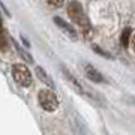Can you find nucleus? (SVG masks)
I'll use <instances>...</instances> for the list:
<instances>
[{"label":"nucleus","instance_id":"obj_1","mask_svg":"<svg viewBox=\"0 0 135 135\" xmlns=\"http://www.w3.org/2000/svg\"><path fill=\"white\" fill-rule=\"evenodd\" d=\"M68 14H69L71 20H72L75 24H78L83 30H84V33H86V36H87V32L90 30V21H89V18H87L86 14H84L83 6L80 5L78 2H71L69 6H68Z\"/></svg>","mask_w":135,"mask_h":135},{"label":"nucleus","instance_id":"obj_2","mask_svg":"<svg viewBox=\"0 0 135 135\" xmlns=\"http://www.w3.org/2000/svg\"><path fill=\"white\" fill-rule=\"evenodd\" d=\"M38 101H39L41 108L45 110L47 113H54L59 108V99L54 95V92H51V90H47V89L41 90L38 93Z\"/></svg>","mask_w":135,"mask_h":135},{"label":"nucleus","instance_id":"obj_3","mask_svg":"<svg viewBox=\"0 0 135 135\" xmlns=\"http://www.w3.org/2000/svg\"><path fill=\"white\" fill-rule=\"evenodd\" d=\"M12 78L14 81L21 87H30L32 86V74H30L29 68L17 63L12 66Z\"/></svg>","mask_w":135,"mask_h":135},{"label":"nucleus","instance_id":"obj_4","mask_svg":"<svg viewBox=\"0 0 135 135\" xmlns=\"http://www.w3.org/2000/svg\"><path fill=\"white\" fill-rule=\"evenodd\" d=\"M83 69H84V72H86V77L90 80V81L93 83H98V84H101V83H105V78H104V75H102L99 71H98L95 66H92V65H84L83 66Z\"/></svg>","mask_w":135,"mask_h":135},{"label":"nucleus","instance_id":"obj_5","mask_svg":"<svg viewBox=\"0 0 135 135\" xmlns=\"http://www.w3.org/2000/svg\"><path fill=\"white\" fill-rule=\"evenodd\" d=\"M54 23L57 24L59 29L62 30V32H65V35H68L71 39H74V41L77 39V30L74 29L71 24H68L65 20H62L60 17H54Z\"/></svg>","mask_w":135,"mask_h":135},{"label":"nucleus","instance_id":"obj_6","mask_svg":"<svg viewBox=\"0 0 135 135\" xmlns=\"http://www.w3.org/2000/svg\"><path fill=\"white\" fill-rule=\"evenodd\" d=\"M35 72H36L38 78H39V80H41V81L44 83V84H47L48 87H54V81L51 80V77H50V74L47 72V71H45L44 68H39V66H38V68H36V71H35Z\"/></svg>","mask_w":135,"mask_h":135},{"label":"nucleus","instance_id":"obj_7","mask_svg":"<svg viewBox=\"0 0 135 135\" xmlns=\"http://www.w3.org/2000/svg\"><path fill=\"white\" fill-rule=\"evenodd\" d=\"M63 72H65V75H66V77H68V80H69V81H71V83H72V84H74V89H75V90H78V92L81 93V95H84V90H83L81 84H80V83H78L77 80H75V78H74L72 75H71V74L68 72V71H63Z\"/></svg>","mask_w":135,"mask_h":135},{"label":"nucleus","instance_id":"obj_8","mask_svg":"<svg viewBox=\"0 0 135 135\" xmlns=\"http://www.w3.org/2000/svg\"><path fill=\"white\" fill-rule=\"evenodd\" d=\"M15 47H17V51H18V53L21 54V57L24 59L26 62H29V63H33V57H32V56H30L29 53H26L24 50L21 48V47H20V45H17V44H15Z\"/></svg>","mask_w":135,"mask_h":135},{"label":"nucleus","instance_id":"obj_9","mask_svg":"<svg viewBox=\"0 0 135 135\" xmlns=\"http://www.w3.org/2000/svg\"><path fill=\"white\" fill-rule=\"evenodd\" d=\"M129 36H131V29H125L123 33H122V45H123V47H128L129 39H131Z\"/></svg>","mask_w":135,"mask_h":135},{"label":"nucleus","instance_id":"obj_10","mask_svg":"<svg viewBox=\"0 0 135 135\" xmlns=\"http://www.w3.org/2000/svg\"><path fill=\"white\" fill-rule=\"evenodd\" d=\"M93 50H95V53H98V54H101V56H104V57H107V59H111L113 56H111L110 53H107V51H104L102 48H99L98 45H93Z\"/></svg>","mask_w":135,"mask_h":135},{"label":"nucleus","instance_id":"obj_11","mask_svg":"<svg viewBox=\"0 0 135 135\" xmlns=\"http://www.w3.org/2000/svg\"><path fill=\"white\" fill-rule=\"evenodd\" d=\"M63 2H65V0H48L50 5H51V6H56V8L62 6V5H63Z\"/></svg>","mask_w":135,"mask_h":135},{"label":"nucleus","instance_id":"obj_12","mask_svg":"<svg viewBox=\"0 0 135 135\" xmlns=\"http://www.w3.org/2000/svg\"><path fill=\"white\" fill-rule=\"evenodd\" d=\"M132 47H134V51H135V35L132 36Z\"/></svg>","mask_w":135,"mask_h":135}]
</instances>
